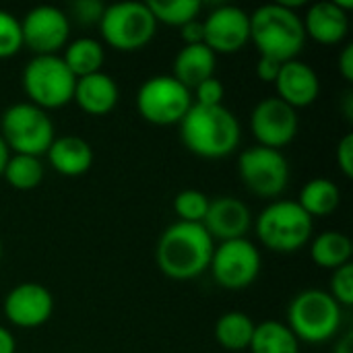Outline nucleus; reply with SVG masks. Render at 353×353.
<instances>
[{
  "mask_svg": "<svg viewBox=\"0 0 353 353\" xmlns=\"http://www.w3.org/2000/svg\"><path fill=\"white\" fill-rule=\"evenodd\" d=\"M298 128V112L277 95L263 97L250 112V130L261 147L281 151V147L296 139Z\"/></svg>",
  "mask_w": 353,
  "mask_h": 353,
  "instance_id": "13",
  "label": "nucleus"
},
{
  "mask_svg": "<svg viewBox=\"0 0 353 353\" xmlns=\"http://www.w3.org/2000/svg\"><path fill=\"white\" fill-rule=\"evenodd\" d=\"M180 37H182L184 46L205 43V29H203V21H201V19H194V21L186 23L184 27H180Z\"/></svg>",
  "mask_w": 353,
  "mask_h": 353,
  "instance_id": "36",
  "label": "nucleus"
},
{
  "mask_svg": "<svg viewBox=\"0 0 353 353\" xmlns=\"http://www.w3.org/2000/svg\"><path fill=\"white\" fill-rule=\"evenodd\" d=\"M250 41H254L261 56L279 62L294 60L306 43L302 17L279 2L263 4L250 12Z\"/></svg>",
  "mask_w": 353,
  "mask_h": 353,
  "instance_id": "3",
  "label": "nucleus"
},
{
  "mask_svg": "<svg viewBox=\"0 0 353 353\" xmlns=\"http://www.w3.org/2000/svg\"><path fill=\"white\" fill-rule=\"evenodd\" d=\"M180 139L184 147L203 159H223L232 155L242 139L238 118L225 105H196L180 122Z\"/></svg>",
  "mask_w": 353,
  "mask_h": 353,
  "instance_id": "2",
  "label": "nucleus"
},
{
  "mask_svg": "<svg viewBox=\"0 0 353 353\" xmlns=\"http://www.w3.org/2000/svg\"><path fill=\"white\" fill-rule=\"evenodd\" d=\"M281 64L279 60L275 58H269V56H261L259 62H256V77L265 83H275L279 70H281Z\"/></svg>",
  "mask_w": 353,
  "mask_h": 353,
  "instance_id": "35",
  "label": "nucleus"
},
{
  "mask_svg": "<svg viewBox=\"0 0 353 353\" xmlns=\"http://www.w3.org/2000/svg\"><path fill=\"white\" fill-rule=\"evenodd\" d=\"M118 95V83L108 72L101 70L77 79L72 99L89 116H105L116 108Z\"/></svg>",
  "mask_w": 353,
  "mask_h": 353,
  "instance_id": "19",
  "label": "nucleus"
},
{
  "mask_svg": "<svg viewBox=\"0 0 353 353\" xmlns=\"http://www.w3.org/2000/svg\"><path fill=\"white\" fill-rule=\"evenodd\" d=\"M103 10H105V4L99 0H77L70 4L72 19L79 21L81 25H93V23L99 25Z\"/></svg>",
  "mask_w": 353,
  "mask_h": 353,
  "instance_id": "33",
  "label": "nucleus"
},
{
  "mask_svg": "<svg viewBox=\"0 0 353 353\" xmlns=\"http://www.w3.org/2000/svg\"><path fill=\"white\" fill-rule=\"evenodd\" d=\"M0 259H2V242H0Z\"/></svg>",
  "mask_w": 353,
  "mask_h": 353,
  "instance_id": "42",
  "label": "nucleus"
},
{
  "mask_svg": "<svg viewBox=\"0 0 353 353\" xmlns=\"http://www.w3.org/2000/svg\"><path fill=\"white\" fill-rule=\"evenodd\" d=\"M331 298L343 308H350L353 304V265L347 263L333 271L331 275Z\"/></svg>",
  "mask_w": 353,
  "mask_h": 353,
  "instance_id": "31",
  "label": "nucleus"
},
{
  "mask_svg": "<svg viewBox=\"0 0 353 353\" xmlns=\"http://www.w3.org/2000/svg\"><path fill=\"white\" fill-rule=\"evenodd\" d=\"M339 72H341V77L347 81V83H352L353 81V43H347L343 50H341V54H339Z\"/></svg>",
  "mask_w": 353,
  "mask_h": 353,
  "instance_id": "37",
  "label": "nucleus"
},
{
  "mask_svg": "<svg viewBox=\"0 0 353 353\" xmlns=\"http://www.w3.org/2000/svg\"><path fill=\"white\" fill-rule=\"evenodd\" d=\"M17 352V341L12 337V333L0 325V353H14Z\"/></svg>",
  "mask_w": 353,
  "mask_h": 353,
  "instance_id": "38",
  "label": "nucleus"
},
{
  "mask_svg": "<svg viewBox=\"0 0 353 353\" xmlns=\"http://www.w3.org/2000/svg\"><path fill=\"white\" fill-rule=\"evenodd\" d=\"M263 259L259 248L248 238L219 242L213 248L209 271L213 281L223 290H246L261 275Z\"/></svg>",
  "mask_w": 353,
  "mask_h": 353,
  "instance_id": "10",
  "label": "nucleus"
},
{
  "mask_svg": "<svg viewBox=\"0 0 353 353\" xmlns=\"http://www.w3.org/2000/svg\"><path fill=\"white\" fill-rule=\"evenodd\" d=\"M190 93H192V103L213 108V105H223L225 89H223V83L217 77H211V79L203 81L201 85H196Z\"/></svg>",
  "mask_w": 353,
  "mask_h": 353,
  "instance_id": "32",
  "label": "nucleus"
},
{
  "mask_svg": "<svg viewBox=\"0 0 353 353\" xmlns=\"http://www.w3.org/2000/svg\"><path fill=\"white\" fill-rule=\"evenodd\" d=\"M254 321L242 312V310H230L221 314L215 323L213 335L215 341L228 350V352H244L250 347L252 333H254Z\"/></svg>",
  "mask_w": 353,
  "mask_h": 353,
  "instance_id": "25",
  "label": "nucleus"
},
{
  "mask_svg": "<svg viewBox=\"0 0 353 353\" xmlns=\"http://www.w3.org/2000/svg\"><path fill=\"white\" fill-rule=\"evenodd\" d=\"M256 236L263 246L279 254H292L304 248L312 238L314 219L298 205V201H273L254 221Z\"/></svg>",
  "mask_w": 353,
  "mask_h": 353,
  "instance_id": "4",
  "label": "nucleus"
},
{
  "mask_svg": "<svg viewBox=\"0 0 353 353\" xmlns=\"http://www.w3.org/2000/svg\"><path fill=\"white\" fill-rule=\"evenodd\" d=\"M23 46L33 52V56H50L66 48L70 35V17L52 4L33 6L21 19Z\"/></svg>",
  "mask_w": 353,
  "mask_h": 353,
  "instance_id": "12",
  "label": "nucleus"
},
{
  "mask_svg": "<svg viewBox=\"0 0 353 353\" xmlns=\"http://www.w3.org/2000/svg\"><path fill=\"white\" fill-rule=\"evenodd\" d=\"M103 41L120 52H137L145 48L157 33V21L147 2H116L105 6L99 19Z\"/></svg>",
  "mask_w": 353,
  "mask_h": 353,
  "instance_id": "8",
  "label": "nucleus"
},
{
  "mask_svg": "<svg viewBox=\"0 0 353 353\" xmlns=\"http://www.w3.org/2000/svg\"><path fill=\"white\" fill-rule=\"evenodd\" d=\"M205 46L217 54H236L250 41V14L234 4L213 8L205 21Z\"/></svg>",
  "mask_w": 353,
  "mask_h": 353,
  "instance_id": "14",
  "label": "nucleus"
},
{
  "mask_svg": "<svg viewBox=\"0 0 353 353\" xmlns=\"http://www.w3.org/2000/svg\"><path fill=\"white\" fill-rule=\"evenodd\" d=\"M302 25L306 37H312L323 46H335L350 33V14L343 12L335 0H321L308 6Z\"/></svg>",
  "mask_w": 353,
  "mask_h": 353,
  "instance_id": "18",
  "label": "nucleus"
},
{
  "mask_svg": "<svg viewBox=\"0 0 353 353\" xmlns=\"http://www.w3.org/2000/svg\"><path fill=\"white\" fill-rule=\"evenodd\" d=\"M215 242L201 223L176 221L163 230L155 248L159 271L174 281H188L209 271Z\"/></svg>",
  "mask_w": 353,
  "mask_h": 353,
  "instance_id": "1",
  "label": "nucleus"
},
{
  "mask_svg": "<svg viewBox=\"0 0 353 353\" xmlns=\"http://www.w3.org/2000/svg\"><path fill=\"white\" fill-rule=\"evenodd\" d=\"M250 353H300V341L285 323L263 321L254 327Z\"/></svg>",
  "mask_w": 353,
  "mask_h": 353,
  "instance_id": "26",
  "label": "nucleus"
},
{
  "mask_svg": "<svg viewBox=\"0 0 353 353\" xmlns=\"http://www.w3.org/2000/svg\"><path fill=\"white\" fill-rule=\"evenodd\" d=\"M343 105H345V118H347V120H352L353 118V93L352 91H347V93H345Z\"/></svg>",
  "mask_w": 353,
  "mask_h": 353,
  "instance_id": "41",
  "label": "nucleus"
},
{
  "mask_svg": "<svg viewBox=\"0 0 353 353\" xmlns=\"http://www.w3.org/2000/svg\"><path fill=\"white\" fill-rule=\"evenodd\" d=\"M207 234L219 242L246 238L250 225H252V213L236 196H217L209 203L207 215L201 223Z\"/></svg>",
  "mask_w": 353,
  "mask_h": 353,
  "instance_id": "16",
  "label": "nucleus"
},
{
  "mask_svg": "<svg viewBox=\"0 0 353 353\" xmlns=\"http://www.w3.org/2000/svg\"><path fill=\"white\" fill-rule=\"evenodd\" d=\"M192 108V93L172 74L147 79L137 91V110L149 124L172 126L180 124Z\"/></svg>",
  "mask_w": 353,
  "mask_h": 353,
  "instance_id": "9",
  "label": "nucleus"
},
{
  "mask_svg": "<svg viewBox=\"0 0 353 353\" xmlns=\"http://www.w3.org/2000/svg\"><path fill=\"white\" fill-rule=\"evenodd\" d=\"M211 199L196 190V188H186L176 194L174 199V213L178 215V221L184 223H203L207 209H209Z\"/></svg>",
  "mask_w": 353,
  "mask_h": 353,
  "instance_id": "29",
  "label": "nucleus"
},
{
  "mask_svg": "<svg viewBox=\"0 0 353 353\" xmlns=\"http://www.w3.org/2000/svg\"><path fill=\"white\" fill-rule=\"evenodd\" d=\"M77 79L58 54L33 56L21 74V85L29 103L41 110H58L72 101Z\"/></svg>",
  "mask_w": 353,
  "mask_h": 353,
  "instance_id": "7",
  "label": "nucleus"
},
{
  "mask_svg": "<svg viewBox=\"0 0 353 353\" xmlns=\"http://www.w3.org/2000/svg\"><path fill=\"white\" fill-rule=\"evenodd\" d=\"M50 165L68 178H77L83 176L91 170L93 165V149L89 145V141H85L83 137L77 134H64V137H56L54 143L50 145V149L46 151Z\"/></svg>",
  "mask_w": 353,
  "mask_h": 353,
  "instance_id": "20",
  "label": "nucleus"
},
{
  "mask_svg": "<svg viewBox=\"0 0 353 353\" xmlns=\"http://www.w3.org/2000/svg\"><path fill=\"white\" fill-rule=\"evenodd\" d=\"M343 323V308L325 290H302L288 306V327L304 343L331 341Z\"/></svg>",
  "mask_w": 353,
  "mask_h": 353,
  "instance_id": "5",
  "label": "nucleus"
},
{
  "mask_svg": "<svg viewBox=\"0 0 353 353\" xmlns=\"http://www.w3.org/2000/svg\"><path fill=\"white\" fill-rule=\"evenodd\" d=\"M275 89L277 97L294 110L308 108L319 99L321 79L308 62L294 58L281 64V70L275 79Z\"/></svg>",
  "mask_w": 353,
  "mask_h": 353,
  "instance_id": "17",
  "label": "nucleus"
},
{
  "mask_svg": "<svg viewBox=\"0 0 353 353\" xmlns=\"http://www.w3.org/2000/svg\"><path fill=\"white\" fill-rule=\"evenodd\" d=\"M238 174L252 194L275 199L290 184V161L277 149L254 145L240 153Z\"/></svg>",
  "mask_w": 353,
  "mask_h": 353,
  "instance_id": "11",
  "label": "nucleus"
},
{
  "mask_svg": "<svg viewBox=\"0 0 353 353\" xmlns=\"http://www.w3.org/2000/svg\"><path fill=\"white\" fill-rule=\"evenodd\" d=\"M60 58L66 64V68L72 72V77L81 79L101 72V66L105 62V50L103 43L93 37H79L66 43L64 54Z\"/></svg>",
  "mask_w": 353,
  "mask_h": 353,
  "instance_id": "23",
  "label": "nucleus"
},
{
  "mask_svg": "<svg viewBox=\"0 0 353 353\" xmlns=\"http://www.w3.org/2000/svg\"><path fill=\"white\" fill-rule=\"evenodd\" d=\"M337 165L339 170L343 172L345 178H352L353 176V134L347 132L339 143H337Z\"/></svg>",
  "mask_w": 353,
  "mask_h": 353,
  "instance_id": "34",
  "label": "nucleus"
},
{
  "mask_svg": "<svg viewBox=\"0 0 353 353\" xmlns=\"http://www.w3.org/2000/svg\"><path fill=\"white\" fill-rule=\"evenodd\" d=\"M23 50L21 19L0 8V60L12 58Z\"/></svg>",
  "mask_w": 353,
  "mask_h": 353,
  "instance_id": "30",
  "label": "nucleus"
},
{
  "mask_svg": "<svg viewBox=\"0 0 353 353\" xmlns=\"http://www.w3.org/2000/svg\"><path fill=\"white\" fill-rule=\"evenodd\" d=\"M2 176L14 190H33L43 180V163L39 157L12 153L4 165Z\"/></svg>",
  "mask_w": 353,
  "mask_h": 353,
  "instance_id": "27",
  "label": "nucleus"
},
{
  "mask_svg": "<svg viewBox=\"0 0 353 353\" xmlns=\"http://www.w3.org/2000/svg\"><path fill=\"white\" fill-rule=\"evenodd\" d=\"M8 157H10V151H8V147H6L4 139L0 137V176H2V172H4V165H6Z\"/></svg>",
  "mask_w": 353,
  "mask_h": 353,
  "instance_id": "40",
  "label": "nucleus"
},
{
  "mask_svg": "<svg viewBox=\"0 0 353 353\" xmlns=\"http://www.w3.org/2000/svg\"><path fill=\"white\" fill-rule=\"evenodd\" d=\"M215 64L217 56L205 43L182 46V50L176 54L172 77L188 91H192L203 81L215 77Z\"/></svg>",
  "mask_w": 353,
  "mask_h": 353,
  "instance_id": "21",
  "label": "nucleus"
},
{
  "mask_svg": "<svg viewBox=\"0 0 353 353\" xmlns=\"http://www.w3.org/2000/svg\"><path fill=\"white\" fill-rule=\"evenodd\" d=\"M341 203V190L331 178H312L308 180L298 196V205L314 219L329 217L337 211Z\"/></svg>",
  "mask_w": 353,
  "mask_h": 353,
  "instance_id": "24",
  "label": "nucleus"
},
{
  "mask_svg": "<svg viewBox=\"0 0 353 353\" xmlns=\"http://www.w3.org/2000/svg\"><path fill=\"white\" fill-rule=\"evenodd\" d=\"M353 347V333L352 331H347V333H343L339 339H337V343H335V347H333V353H352Z\"/></svg>",
  "mask_w": 353,
  "mask_h": 353,
  "instance_id": "39",
  "label": "nucleus"
},
{
  "mask_svg": "<svg viewBox=\"0 0 353 353\" xmlns=\"http://www.w3.org/2000/svg\"><path fill=\"white\" fill-rule=\"evenodd\" d=\"M4 316L19 329H37L46 325L54 312V296L35 281L14 285L4 298Z\"/></svg>",
  "mask_w": 353,
  "mask_h": 353,
  "instance_id": "15",
  "label": "nucleus"
},
{
  "mask_svg": "<svg viewBox=\"0 0 353 353\" xmlns=\"http://www.w3.org/2000/svg\"><path fill=\"white\" fill-rule=\"evenodd\" d=\"M147 6L157 23L172 27H184L186 23L199 19V12L203 10L201 0H149Z\"/></svg>",
  "mask_w": 353,
  "mask_h": 353,
  "instance_id": "28",
  "label": "nucleus"
},
{
  "mask_svg": "<svg viewBox=\"0 0 353 353\" xmlns=\"http://www.w3.org/2000/svg\"><path fill=\"white\" fill-rule=\"evenodd\" d=\"M353 244L352 238L343 232L327 230L319 234L310 244V259L321 269H339L352 263Z\"/></svg>",
  "mask_w": 353,
  "mask_h": 353,
  "instance_id": "22",
  "label": "nucleus"
},
{
  "mask_svg": "<svg viewBox=\"0 0 353 353\" xmlns=\"http://www.w3.org/2000/svg\"><path fill=\"white\" fill-rule=\"evenodd\" d=\"M0 137L17 155L41 157L56 139V128L46 110L21 101L8 105L0 116Z\"/></svg>",
  "mask_w": 353,
  "mask_h": 353,
  "instance_id": "6",
  "label": "nucleus"
}]
</instances>
